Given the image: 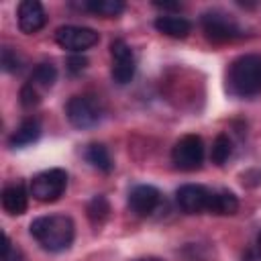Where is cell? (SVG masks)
<instances>
[{"label": "cell", "mask_w": 261, "mask_h": 261, "mask_svg": "<svg viewBox=\"0 0 261 261\" xmlns=\"http://www.w3.org/2000/svg\"><path fill=\"white\" fill-rule=\"evenodd\" d=\"M18 16V29L24 35L39 33L47 22V12L39 0H22L16 10Z\"/></svg>", "instance_id": "obj_11"}, {"label": "cell", "mask_w": 261, "mask_h": 261, "mask_svg": "<svg viewBox=\"0 0 261 261\" xmlns=\"http://www.w3.org/2000/svg\"><path fill=\"white\" fill-rule=\"evenodd\" d=\"M2 208L12 214V216H20L27 212V206H29V196H27V190L20 181H14V184H8L4 186L2 190Z\"/></svg>", "instance_id": "obj_13"}, {"label": "cell", "mask_w": 261, "mask_h": 261, "mask_svg": "<svg viewBox=\"0 0 261 261\" xmlns=\"http://www.w3.org/2000/svg\"><path fill=\"white\" fill-rule=\"evenodd\" d=\"M65 188H67V173L65 169H59V167L45 169L31 179V196L39 202L59 200Z\"/></svg>", "instance_id": "obj_4"}, {"label": "cell", "mask_w": 261, "mask_h": 261, "mask_svg": "<svg viewBox=\"0 0 261 261\" xmlns=\"http://www.w3.org/2000/svg\"><path fill=\"white\" fill-rule=\"evenodd\" d=\"M39 137H41V124H39V120L37 118H24L18 124V128L10 135L8 145L14 147V149L16 147H27V145L35 143Z\"/></svg>", "instance_id": "obj_15"}, {"label": "cell", "mask_w": 261, "mask_h": 261, "mask_svg": "<svg viewBox=\"0 0 261 261\" xmlns=\"http://www.w3.org/2000/svg\"><path fill=\"white\" fill-rule=\"evenodd\" d=\"M257 247H259V253H261V232H259V237H257Z\"/></svg>", "instance_id": "obj_26"}, {"label": "cell", "mask_w": 261, "mask_h": 261, "mask_svg": "<svg viewBox=\"0 0 261 261\" xmlns=\"http://www.w3.org/2000/svg\"><path fill=\"white\" fill-rule=\"evenodd\" d=\"M171 161L181 171H196L204 161V143L198 135H184L171 149Z\"/></svg>", "instance_id": "obj_6"}, {"label": "cell", "mask_w": 261, "mask_h": 261, "mask_svg": "<svg viewBox=\"0 0 261 261\" xmlns=\"http://www.w3.org/2000/svg\"><path fill=\"white\" fill-rule=\"evenodd\" d=\"M155 6L161 8V10H179V8H181L177 2H163V4H161V2H155Z\"/></svg>", "instance_id": "obj_24"}, {"label": "cell", "mask_w": 261, "mask_h": 261, "mask_svg": "<svg viewBox=\"0 0 261 261\" xmlns=\"http://www.w3.org/2000/svg\"><path fill=\"white\" fill-rule=\"evenodd\" d=\"M82 8L98 16L114 18L124 10V2L122 0H90V2H84Z\"/></svg>", "instance_id": "obj_18"}, {"label": "cell", "mask_w": 261, "mask_h": 261, "mask_svg": "<svg viewBox=\"0 0 261 261\" xmlns=\"http://www.w3.org/2000/svg\"><path fill=\"white\" fill-rule=\"evenodd\" d=\"M226 88L232 96L251 98L261 94V55L249 53L237 57L226 73Z\"/></svg>", "instance_id": "obj_2"}, {"label": "cell", "mask_w": 261, "mask_h": 261, "mask_svg": "<svg viewBox=\"0 0 261 261\" xmlns=\"http://www.w3.org/2000/svg\"><path fill=\"white\" fill-rule=\"evenodd\" d=\"M202 29H204L206 37L214 43H228V41L241 37V29L237 27V22L220 10L204 12L202 14Z\"/></svg>", "instance_id": "obj_8"}, {"label": "cell", "mask_w": 261, "mask_h": 261, "mask_svg": "<svg viewBox=\"0 0 261 261\" xmlns=\"http://www.w3.org/2000/svg\"><path fill=\"white\" fill-rule=\"evenodd\" d=\"M57 80V69L51 63H39L29 75L27 84L20 90V104L24 108H33L43 100V94L53 88Z\"/></svg>", "instance_id": "obj_3"}, {"label": "cell", "mask_w": 261, "mask_h": 261, "mask_svg": "<svg viewBox=\"0 0 261 261\" xmlns=\"http://www.w3.org/2000/svg\"><path fill=\"white\" fill-rule=\"evenodd\" d=\"M2 261H22L20 251L12 249V243H10V239L6 234H4V247H2Z\"/></svg>", "instance_id": "obj_23"}, {"label": "cell", "mask_w": 261, "mask_h": 261, "mask_svg": "<svg viewBox=\"0 0 261 261\" xmlns=\"http://www.w3.org/2000/svg\"><path fill=\"white\" fill-rule=\"evenodd\" d=\"M33 239L51 253H61L67 251L73 243V234H75V226L73 220L65 214H47V216H39L31 222L29 226Z\"/></svg>", "instance_id": "obj_1"}, {"label": "cell", "mask_w": 261, "mask_h": 261, "mask_svg": "<svg viewBox=\"0 0 261 261\" xmlns=\"http://www.w3.org/2000/svg\"><path fill=\"white\" fill-rule=\"evenodd\" d=\"M159 200H161L159 190L155 186L143 184V186H137V188L130 190V194H128V208L137 216H149L157 208Z\"/></svg>", "instance_id": "obj_12"}, {"label": "cell", "mask_w": 261, "mask_h": 261, "mask_svg": "<svg viewBox=\"0 0 261 261\" xmlns=\"http://www.w3.org/2000/svg\"><path fill=\"white\" fill-rule=\"evenodd\" d=\"M110 55H112V71H110L112 80L120 86L128 84L135 77V69H137L133 49L126 45V41L114 39L110 45Z\"/></svg>", "instance_id": "obj_10"}, {"label": "cell", "mask_w": 261, "mask_h": 261, "mask_svg": "<svg viewBox=\"0 0 261 261\" xmlns=\"http://www.w3.org/2000/svg\"><path fill=\"white\" fill-rule=\"evenodd\" d=\"M86 65H88V59H86L82 53H73V55L67 59V69H69L71 73H82V71L86 69Z\"/></svg>", "instance_id": "obj_22"}, {"label": "cell", "mask_w": 261, "mask_h": 261, "mask_svg": "<svg viewBox=\"0 0 261 261\" xmlns=\"http://www.w3.org/2000/svg\"><path fill=\"white\" fill-rule=\"evenodd\" d=\"M98 33L88 27H77V24H65L55 31V41L61 49L71 51V53H82L98 43Z\"/></svg>", "instance_id": "obj_7"}, {"label": "cell", "mask_w": 261, "mask_h": 261, "mask_svg": "<svg viewBox=\"0 0 261 261\" xmlns=\"http://www.w3.org/2000/svg\"><path fill=\"white\" fill-rule=\"evenodd\" d=\"M135 261H159V259H155V257H141V259H135Z\"/></svg>", "instance_id": "obj_25"}, {"label": "cell", "mask_w": 261, "mask_h": 261, "mask_svg": "<svg viewBox=\"0 0 261 261\" xmlns=\"http://www.w3.org/2000/svg\"><path fill=\"white\" fill-rule=\"evenodd\" d=\"M230 153H232V143H230L228 135H224V133L216 135V139L212 143V151H210V161L216 165H222L230 157Z\"/></svg>", "instance_id": "obj_20"}, {"label": "cell", "mask_w": 261, "mask_h": 261, "mask_svg": "<svg viewBox=\"0 0 261 261\" xmlns=\"http://www.w3.org/2000/svg\"><path fill=\"white\" fill-rule=\"evenodd\" d=\"M18 67H20V61H18V57H16V53L12 51V49H2V69L4 71H18Z\"/></svg>", "instance_id": "obj_21"}, {"label": "cell", "mask_w": 261, "mask_h": 261, "mask_svg": "<svg viewBox=\"0 0 261 261\" xmlns=\"http://www.w3.org/2000/svg\"><path fill=\"white\" fill-rule=\"evenodd\" d=\"M86 159L100 171L104 173H110L114 163H112V157L108 153V149L102 145V143H90L88 149H86Z\"/></svg>", "instance_id": "obj_17"}, {"label": "cell", "mask_w": 261, "mask_h": 261, "mask_svg": "<svg viewBox=\"0 0 261 261\" xmlns=\"http://www.w3.org/2000/svg\"><path fill=\"white\" fill-rule=\"evenodd\" d=\"M239 210V200L232 192L228 190H220V192H212V202H210V214H220V216H228L234 214Z\"/></svg>", "instance_id": "obj_16"}, {"label": "cell", "mask_w": 261, "mask_h": 261, "mask_svg": "<svg viewBox=\"0 0 261 261\" xmlns=\"http://www.w3.org/2000/svg\"><path fill=\"white\" fill-rule=\"evenodd\" d=\"M86 212H88V218H90V222L94 226H102L110 216V204H108V200L104 196H94L88 202Z\"/></svg>", "instance_id": "obj_19"}, {"label": "cell", "mask_w": 261, "mask_h": 261, "mask_svg": "<svg viewBox=\"0 0 261 261\" xmlns=\"http://www.w3.org/2000/svg\"><path fill=\"white\" fill-rule=\"evenodd\" d=\"M65 116L71 126L75 128H90L96 126L102 118V108L94 96L82 94V96H71L67 106H65Z\"/></svg>", "instance_id": "obj_5"}, {"label": "cell", "mask_w": 261, "mask_h": 261, "mask_svg": "<svg viewBox=\"0 0 261 261\" xmlns=\"http://www.w3.org/2000/svg\"><path fill=\"white\" fill-rule=\"evenodd\" d=\"M155 29L167 37H173V39H186L192 31V24L188 18L184 16H175V14H161L155 18Z\"/></svg>", "instance_id": "obj_14"}, {"label": "cell", "mask_w": 261, "mask_h": 261, "mask_svg": "<svg viewBox=\"0 0 261 261\" xmlns=\"http://www.w3.org/2000/svg\"><path fill=\"white\" fill-rule=\"evenodd\" d=\"M175 202H177L179 210L186 214L210 212L212 190H208L200 184H186L175 192Z\"/></svg>", "instance_id": "obj_9"}]
</instances>
